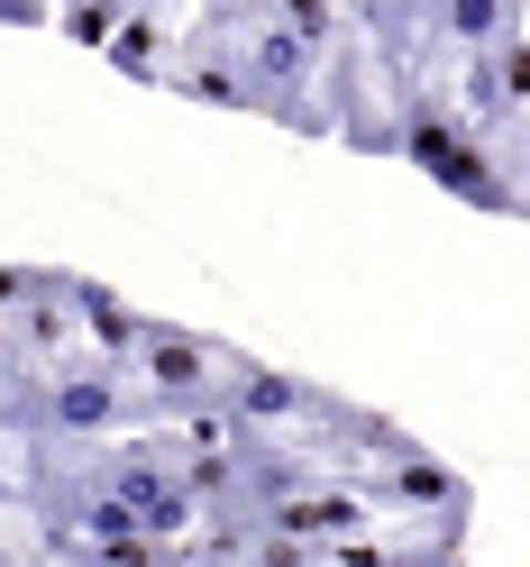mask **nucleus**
Wrapping results in <instances>:
<instances>
[{
	"mask_svg": "<svg viewBox=\"0 0 530 567\" xmlns=\"http://www.w3.org/2000/svg\"><path fill=\"white\" fill-rule=\"evenodd\" d=\"M266 10L284 19V28H302V38L321 47V55H330V47L347 38V0H266Z\"/></svg>",
	"mask_w": 530,
	"mask_h": 567,
	"instance_id": "8",
	"label": "nucleus"
},
{
	"mask_svg": "<svg viewBox=\"0 0 530 567\" xmlns=\"http://www.w3.org/2000/svg\"><path fill=\"white\" fill-rule=\"evenodd\" d=\"M64 302H74V321H83V348L92 358H137V339H147V311L119 302L111 284H92V275H64Z\"/></svg>",
	"mask_w": 530,
	"mask_h": 567,
	"instance_id": "5",
	"label": "nucleus"
},
{
	"mask_svg": "<svg viewBox=\"0 0 530 567\" xmlns=\"http://www.w3.org/2000/svg\"><path fill=\"white\" fill-rule=\"evenodd\" d=\"M420 28H430V47H493V38H512L521 28V0H430L420 10Z\"/></svg>",
	"mask_w": 530,
	"mask_h": 567,
	"instance_id": "6",
	"label": "nucleus"
},
{
	"mask_svg": "<svg viewBox=\"0 0 530 567\" xmlns=\"http://www.w3.org/2000/svg\"><path fill=\"white\" fill-rule=\"evenodd\" d=\"M394 120H403V165H420L439 193H457L467 210H512V174L493 165V147H485V128L457 111L448 92H430L420 74H403L394 83Z\"/></svg>",
	"mask_w": 530,
	"mask_h": 567,
	"instance_id": "1",
	"label": "nucleus"
},
{
	"mask_svg": "<svg viewBox=\"0 0 530 567\" xmlns=\"http://www.w3.org/2000/svg\"><path fill=\"white\" fill-rule=\"evenodd\" d=\"M64 275H74V266H10V257H0V321H10L19 302H38V293H64Z\"/></svg>",
	"mask_w": 530,
	"mask_h": 567,
	"instance_id": "9",
	"label": "nucleus"
},
{
	"mask_svg": "<svg viewBox=\"0 0 530 567\" xmlns=\"http://www.w3.org/2000/svg\"><path fill=\"white\" fill-rule=\"evenodd\" d=\"M101 55H111V74H128V83H165V19H156V0H137V10L111 28V47H101Z\"/></svg>",
	"mask_w": 530,
	"mask_h": 567,
	"instance_id": "7",
	"label": "nucleus"
},
{
	"mask_svg": "<svg viewBox=\"0 0 530 567\" xmlns=\"http://www.w3.org/2000/svg\"><path fill=\"white\" fill-rule=\"evenodd\" d=\"M0 28H55V0H0Z\"/></svg>",
	"mask_w": 530,
	"mask_h": 567,
	"instance_id": "10",
	"label": "nucleus"
},
{
	"mask_svg": "<svg viewBox=\"0 0 530 567\" xmlns=\"http://www.w3.org/2000/svg\"><path fill=\"white\" fill-rule=\"evenodd\" d=\"M128 375H147V403L156 421L174 412H220V375H229V339H201V330H174V321H147V339H137Z\"/></svg>",
	"mask_w": 530,
	"mask_h": 567,
	"instance_id": "2",
	"label": "nucleus"
},
{
	"mask_svg": "<svg viewBox=\"0 0 530 567\" xmlns=\"http://www.w3.org/2000/svg\"><path fill=\"white\" fill-rule=\"evenodd\" d=\"M10 494H19V476H10V467H0V504H10Z\"/></svg>",
	"mask_w": 530,
	"mask_h": 567,
	"instance_id": "11",
	"label": "nucleus"
},
{
	"mask_svg": "<svg viewBox=\"0 0 530 567\" xmlns=\"http://www.w3.org/2000/svg\"><path fill=\"white\" fill-rule=\"evenodd\" d=\"M311 403H321V384H311V375H284V367H266V358H247V348H229V375H220V412H229V421L311 431Z\"/></svg>",
	"mask_w": 530,
	"mask_h": 567,
	"instance_id": "3",
	"label": "nucleus"
},
{
	"mask_svg": "<svg viewBox=\"0 0 530 567\" xmlns=\"http://www.w3.org/2000/svg\"><path fill=\"white\" fill-rule=\"evenodd\" d=\"M165 92L174 101H201V111H266L257 83H247V64H238V47L220 38V28H201V47H184L165 64Z\"/></svg>",
	"mask_w": 530,
	"mask_h": 567,
	"instance_id": "4",
	"label": "nucleus"
}]
</instances>
